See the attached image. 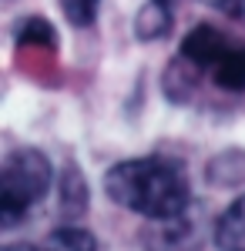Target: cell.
<instances>
[{
  "label": "cell",
  "mask_w": 245,
  "mask_h": 251,
  "mask_svg": "<svg viewBox=\"0 0 245 251\" xmlns=\"http://www.w3.org/2000/svg\"><path fill=\"white\" fill-rule=\"evenodd\" d=\"M104 191L114 204L145 218H171L191 208V188L185 171L168 157L121 161L104 174Z\"/></svg>",
  "instance_id": "cell-1"
},
{
  "label": "cell",
  "mask_w": 245,
  "mask_h": 251,
  "mask_svg": "<svg viewBox=\"0 0 245 251\" xmlns=\"http://www.w3.org/2000/svg\"><path fill=\"white\" fill-rule=\"evenodd\" d=\"M51 181L54 168L37 148L10 151L0 171V228H14L27 214V208L51 191Z\"/></svg>",
  "instance_id": "cell-2"
},
{
  "label": "cell",
  "mask_w": 245,
  "mask_h": 251,
  "mask_svg": "<svg viewBox=\"0 0 245 251\" xmlns=\"http://www.w3.org/2000/svg\"><path fill=\"white\" fill-rule=\"evenodd\" d=\"M205 241L202 221L195 208H185L182 214L171 218H151L141 228V245L145 251H198Z\"/></svg>",
  "instance_id": "cell-3"
},
{
  "label": "cell",
  "mask_w": 245,
  "mask_h": 251,
  "mask_svg": "<svg viewBox=\"0 0 245 251\" xmlns=\"http://www.w3.org/2000/svg\"><path fill=\"white\" fill-rule=\"evenodd\" d=\"M225 50H228L225 34L215 30L212 24H198L195 30H188V37L182 40V57H188L198 67H215Z\"/></svg>",
  "instance_id": "cell-4"
},
{
  "label": "cell",
  "mask_w": 245,
  "mask_h": 251,
  "mask_svg": "<svg viewBox=\"0 0 245 251\" xmlns=\"http://www.w3.org/2000/svg\"><path fill=\"white\" fill-rule=\"evenodd\" d=\"M215 248L245 251V191L218 214V221H215Z\"/></svg>",
  "instance_id": "cell-5"
},
{
  "label": "cell",
  "mask_w": 245,
  "mask_h": 251,
  "mask_svg": "<svg viewBox=\"0 0 245 251\" xmlns=\"http://www.w3.org/2000/svg\"><path fill=\"white\" fill-rule=\"evenodd\" d=\"M198 64H191L188 57H175L168 64V71H165V77H161V91L168 100L175 104H188L191 97H195V87H198Z\"/></svg>",
  "instance_id": "cell-6"
},
{
  "label": "cell",
  "mask_w": 245,
  "mask_h": 251,
  "mask_svg": "<svg viewBox=\"0 0 245 251\" xmlns=\"http://www.w3.org/2000/svg\"><path fill=\"white\" fill-rule=\"evenodd\" d=\"M171 30V7L168 0H148L138 17H134V34L138 40H158Z\"/></svg>",
  "instance_id": "cell-7"
},
{
  "label": "cell",
  "mask_w": 245,
  "mask_h": 251,
  "mask_svg": "<svg viewBox=\"0 0 245 251\" xmlns=\"http://www.w3.org/2000/svg\"><path fill=\"white\" fill-rule=\"evenodd\" d=\"M212 77L222 91H245V47L228 44V50L212 67Z\"/></svg>",
  "instance_id": "cell-8"
},
{
  "label": "cell",
  "mask_w": 245,
  "mask_h": 251,
  "mask_svg": "<svg viewBox=\"0 0 245 251\" xmlns=\"http://www.w3.org/2000/svg\"><path fill=\"white\" fill-rule=\"evenodd\" d=\"M88 208V184H84V174L77 168H64L61 174V211L64 218H74Z\"/></svg>",
  "instance_id": "cell-9"
},
{
  "label": "cell",
  "mask_w": 245,
  "mask_h": 251,
  "mask_svg": "<svg viewBox=\"0 0 245 251\" xmlns=\"http://www.w3.org/2000/svg\"><path fill=\"white\" fill-rule=\"evenodd\" d=\"M208 181H212V184H218V188L245 184V154H239V151L218 154L212 164H208Z\"/></svg>",
  "instance_id": "cell-10"
},
{
  "label": "cell",
  "mask_w": 245,
  "mask_h": 251,
  "mask_svg": "<svg viewBox=\"0 0 245 251\" xmlns=\"http://www.w3.org/2000/svg\"><path fill=\"white\" fill-rule=\"evenodd\" d=\"M40 251H97V241L84 228H57V231L47 234Z\"/></svg>",
  "instance_id": "cell-11"
},
{
  "label": "cell",
  "mask_w": 245,
  "mask_h": 251,
  "mask_svg": "<svg viewBox=\"0 0 245 251\" xmlns=\"http://www.w3.org/2000/svg\"><path fill=\"white\" fill-rule=\"evenodd\" d=\"M17 44L20 47H34V44H40V47H57V34L44 17H31L17 27Z\"/></svg>",
  "instance_id": "cell-12"
},
{
  "label": "cell",
  "mask_w": 245,
  "mask_h": 251,
  "mask_svg": "<svg viewBox=\"0 0 245 251\" xmlns=\"http://www.w3.org/2000/svg\"><path fill=\"white\" fill-rule=\"evenodd\" d=\"M61 10L74 27H91L97 17V0H61Z\"/></svg>",
  "instance_id": "cell-13"
},
{
  "label": "cell",
  "mask_w": 245,
  "mask_h": 251,
  "mask_svg": "<svg viewBox=\"0 0 245 251\" xmlns=\"http://www.w3.org/2000/svg\"><path fill=\"white\" fill-rule=\"evenodd\" d=\"M228 17H232V20H239V24L245 27V0H239V3H235V7L228 10Z\"/></svg>",
  "instance_id": "cell-14"
},
{
  "label": "cell",
  "mask_w": 245,
  "mask_h": 251,
  "mask_svg": "<svg viewBox=\"0 0 245 251\" xmlns=\"http://www.w3.org/2000/svg\"><path fill=\"white\" fill-rule=\"evenodd\" d=\"M202 3H208V7H218V10H232V7H235V3H239V0H202Z\"/></svg>",
  "instance_id": "cell-15"
},
{
  "label": "cell",
  "mask_w": 245,
  "mask_h": 251,
  "mask_svg": "<svg viewBox=\"0 0 245 251\" xmlns=\"http://www.w3.org/2000/svg\"><path fill=\"white\" fill-rule=\"evenodd\" d=\"M0 251H40L37 245H3Z\"/></svg>",
  "instance_id": "cell-16"
}]
</instances>
